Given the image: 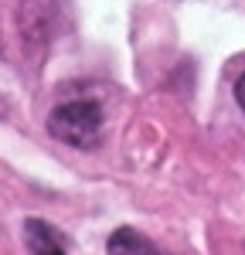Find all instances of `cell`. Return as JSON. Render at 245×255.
<instances>
[{
    "label": "cell",
    "mask_w": 245,
    "mask_h": 255,
    "mask_svg": "<svg viewBox=\"0 0 245 255\" xmlns=\"http://www.w3.org/2000/svg\"><path fill=\"white\" fill-rule=\"evenodd\" d=\"M48 133L68 146H79V150H92L99 146L102 139V109L96 102H65L58 109H51L48 116Z\"/></svg>",
    "instance_id": "cell-1"
},
{
    "label": "cell",
    "mask_w": 245,
    "mask_h": 255,
    "mask_svg": "<svg viewBox=\"0 0 245 255\" xmlns=\"http://www.w3.org/2000/svg\"><path fill=\"white\" fill-rule=\"evenodd\" d=\"M24 249L34 255H55L68 249V238H61L51 225H44L38 218H27L24 221Z\"/></svg>",
    "instance_id": "cell-2"
},
{
    "label": "cell",
    "mask_w": 245,
    "mask_h": 255,
    "mask_svg": "<svg viewBox=\"0 0 245 255\" xmlns=\"http://www.w3.org/2000/svg\"><path fill=\"white\" fill-rule=\"evenodd\" d=\"M106 249H109V252H153L157 245H153L150 238L129 232V228H120L116 235L109 238V245H106Z\"/></svg>",
    "instance_id": "cell-3"
},
{
    "label": "cell",
    "mask_w": 245,
    "mask_h": 255,
    "mask_svg": "<svg viewBox=\"0 0 245 255\" xmlns=\"http://www.w3.org/2000/svg\"><path fill=\"white\" fill-rule=\"evenodd\" d=\"M235 99H239V106H242V113H245V75L235 82Z\"/></svg>",
    "instance_id": "cell-4"
}]
</instances>
